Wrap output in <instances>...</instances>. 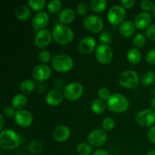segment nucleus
I'll use <instances>...</instances> for the list:
<instances>
[{
	"mask_svg": "<svg viewBox=\"0 0 155 155\" xmlns=\"http://www.w3.org/2000/svg\"><path fill=\"white\" fill-rule=\"evenodd\" d=\"M95 58L101 64H107L113 59V50L109 45L101 44L95 51Z\"/></svg>",
	"mask_w": 155,
	"mask_h": 155,
	"instance_id": "obj_8",
	"label": "nucleus"
},
{
	"mask_svg": "<svg viewBox=\"0 0 155 155\" xmlns=\"http://www.w3.org/2000/svg\"><path fill=\"white\" fill-rule=\"evenodd\" d=\"M151 23V15L148 12H142L135 18L134 24L139 30L148 28Z\"/></svg>",
	"mask_w": 155,
	"mask_h": 155,
	"instance_id": "obj_18",
	"label": "nucleus"
},
{
	"mask_svg": "<svg viewBox=\"0 0 155 155\" xmlns=\"http://www.w3.org/2000/svg\"><path fill=\"white\" fill-rule=\"evenodd\" d=\"M92 155H110L108 154L107 151H106L105 150H103V149H98L96 151L94 152V154Z\"/></svg>",
	"mask_w": 155,
	"mask_h": 155,
	"instance_id": "obj_46",
	"label": "nucleus"
},
{
	"mask_svg": "<svg viewBox=\"0 0 155 155\" xmlns=\"http://www.w3.org/2000/svg\"><path fill=\"white\" fill-rule=\"evenodd\" d=\"M127 58L130 63L133 64H137L141 61V59H142L141 51L138 48H130L127 53Z\"/></svg>",
	"mask_w": 155,
	"mask_h": 155,
	"instance_id": "obj_24",
	"label": "nucleus"
},
{
	"mask_svg": "<svg viewBox=\"0 0 155 155\" xmlns=\"http://www.w3.org/2000/svg\"><path fill=\"white\" fill-rule=\"evenodd\" d=\"M21 145V138L12 130H2L0 133V146L5 150H13Z\"/></svg>",
	"mask_w": 155,
	"mask_h": 155,
	"instance_id": "obj_2",
	"label": "nucleus"
},
{
	"mask_svg": "<svg viewBox=\"0 0 155 155\" xmlns=\"http://www.w3.org/2000/svg\"><path fill=\"white\" fill-rule=\"evenodd\" d=\"M147 155H155V150H152V151H150L148 153Z\"/></svg>",
	"mask_w": 155,
	"mask_h": 155,
	"instance_id": "obj_50",
	"label": "nucleus"
},
{
	"mask_svg": "<svg viewBox=\"0 0 155 155\" xmlns=\"http://www.w3.org/2000/svg\"><path fill=\"white\" fill-rule=\"evenodd\" d=\"M28 5L33 11L40 12L45 5V0H30Z\"/></svg>",
	"mask_w": 155,
	"mask_h": 155,
	"instance_id": "obj_31",
	"label": "nucleus"
},
{
	"mask_svg": "<svg viewBox=\"0 0 155 155\" xmlns=\"http://www.w3.org/2000/svg\"><path fill=\"white\" fill-rule=\"evenodd\" d=\"M120 3L124 8L128 9L133 7V5H135V1L134 0H122L120 1Z\"/></svg>",
	"mask_w": 155,
	"mask_h": 155,
	"instance_id": "obj_43",
	"label": "nucleus"
},
{
	"mask_svg": "<svg viewBox=\"0 0 155 155\" xmlns=\"http://www.w3.org/2000/svg\"><path fill=\"white\" fill-rule=\"evenodd\" d=\"M148 138L150 142L155 144V126L151 127L148 132Z\"/></svg>",
	"mask_w": 155,
	"mask_h": 155,
	"instance_id": "obj_44",
	"label": "nucleus"
},
{
	"mask_svg": "<svg viewBox=\"0 0 155 155\" xmlns=\"http://www.w3.org/2000/svg\"><path fill=\"white\" fill-rule=\"evenodd\" d=\"M52 37L57 43L67 45L72 42L74 33L71 28L65 24H58L52 29Z\"/></svg>",
	"mask_w": 155,
	"mask_h": 155,
	"instance_id": "obj_1",
	"label": "nucleus"
},
{
	"mask_svg": "<svg viewBox=\"0 0 155 155\" xmlns=\"http://www.w3.org/2000/svg\"><path fill=\"white\" fill-rule=\"evenodd\" d=\"M51 34L46 29L36 32L34 37V44L37 48H44L48 46L51 41Z\"/></svg>",
	"mask_w": 155,
	"mask_h": 155,
	"instance_id": "obj_12",
	"label": "nucleus"
},
{
	"mask_svg": "<svg viewBox=\"0 0 155 155\" xmlns=\"http://www.w3.org/2000/svg\"><path fill=\"white\" fill-rule=\"evenodd\" d=\"M83 26L88 31L93 33H98L102 30L104 23L100 17L95 15H89L83 19Z\"/></svg>",
	"mask_w": 155,
	"mask_h": 155,
	"instance_id": "obj_7",
	"label": "nucleus"
},
{
	"mask_svg": "<svg viewBox=\"0 0 155 155\" xmlns=\"http://www.w3.org/2000/svg\"><path fill=\"white\" fill-rule=\"evenodd\" d=\"M146 61L148 62L149 64L155 65V48L150 50L146 54Z\"/></svg>",
	"mask_w": 155,
	"mask_h": 155,
	"instance_id": "obj_41",
	"label": "nucleus"
},
{
	"mask_svg": "<svg viewBox=\"0 0 155 155\" xmlns=\"http://www.w3.org/2000/svg\"><path fill=\"white\" fill-rule=\"evenodd\" d=\"M63 100V95L58 89H51L47 93L45 101L48 105L57 106L61 103Z\"/></svg>",
	"mask_w": 155,
	"mask_h": 155,
	"instance_id": "obj_19",
	"label": "nucleus"
},
{
	"mask_svg": "<svg viewBox=\"0 0 155 155\" xmlns=\"http://www.w3.org/2000/svg\"><path fill=\"white\" fill-rule=\"evenodd\" d=\"M35 83L31 80H25L20 84V90L24 95H28L35 89Z\"/></svg>",
	"mask_w": 155,
	"mask_h": 155,
	"instance_id": "obj_26",
	"label": "nucleus"
},
{
	"mask_svg": "<svg viewBox=\"0 0 155 155\" xmlns=\"http://www.w3.org/2000/svg\"><path fill=\"white\" fill-rule=\"evenodd\" d=\"M45 89H46V87H45V85L42 84V83H41V84H39V90L40 91V92H45Z\"/></svg>",
	"mask_w": 155,
	"mask_h": 155,
	"instance_id": "obj_48",
	"label": "nucleus"
},
{
	"mask_svg": "<svg viewBox=\"0 0 155 155\" xmlns=\"http://www.w3.org/2000/svg\"><path fill=\"white\" fill-rule=\"evenodd\" d=\"M51 73V69L49 67L42 64L34 67L32 71V76L36 81L44 82L49 78Z\"/></svg>",
	"mask_w": 155,
	"mask_h": 155,
	"instance_id": "obj_13",
	"label": "nucleus"
},
{
	"mask_svg": "<svg viewBox=\"0 0 155 155\" xmlns=\"http://www.w3.org/2000/svg\"><path fill=\"white\" fill-rule=\"evenodd\" d=\"M151 107L152 108V110H155V97L153 98L151 101Z\"/></svg>",
	"mask_w": 155,
	"mask_h": 155,
	"instance_id": "obj_49",
	"label": "nucleus"
},
{
	"mask_svg": "<svg viewBox=\"0 0 155 155\" xmlns=\"http://www.w3.org/2000/svg\"><path fill=\"white\" fill-rule=\"evenodd\" d=\"M145 42H146V39H145V36L142 33H138L133 37V44L136 47H138V48L144 46Z\"/></svg>",
	"mask_w": 155,
	"mask_h": 155,
	"instance_id": "obj_34",
	"label": "nucleus"
},
{
	"mask_svg": "<svg viewBox=\"0 0 155 155\" xmlns=\"http://www.w3.org/2000/svg\"><path fill=\"white\" fill-rule=\"evenodd\" d=\"M107 107L114 113H124L129 109L130 103L128 99L122 94L116 93L111 95L107 100Z\"/></svg>",
	"mask_w": 155,
	"mask_h": 155,
	"instance_id": "obj_3",
	"label": "nucleus"
},
{
	"mask_svg": "<svg viewBox=\"0 0 155 155\" xmlns=\"http://www.w3.org/2000/svg\"><path fill=\"white\" fill-rule=\"evenodd\" d=\"M62 3L59 0H52L49 2L47 5V8L48 12H51V14H55L59 12V11L61 8Z\"/></svg>",
	"mask_w": 155,
	"mask_h": 155,
	"instance_id": "obj_30",
	"label": "nucleus"
},
{
	"mask_svg": "<svg viewBox=\"0 0 155 155\" xmlns=\"http://www.w3.org/2000/svg\"><path fill=\"white\" fill-rule=\"evenodd\" d=\"M0 119H1V125H0V130H2L3 127H4L5 124V119L4 117H3V114H0Z\"/></svg>",
	"mask_w": 155,
	"mask_h": 155,
	"instance_id": "obj_47",
	"label": "nucleus"
},
{
	"mask_svg": "<svg viewBox=\"0 0 155 155\" xmlns=\"http://www.w3.org/2000/svg\"><path fill=\"white\" fill-rule=\"evenodd\" d=\"M64 81L63 80L60 78H58L54 80V86L56 87V89H62L64 87Z\"/></svg>",
	"mask_w": 155,
	"mask_h": 155,
	"instance_id": "obj_45",
	"label": "nucleus"
},
{
	"mask_svg": "<svg viewBox=\"0 0 155 155\" xmlns=\"http://www.w3.org/2000/svg\"><path fill=\"white\" fill-rule=\"evenodd\" d=\"M42 150V145L40 142L33 141L29 145V151L33 154H38L40 153Z\"/></svg>",
	"mask_w": 155,
	"mask_h": 155,
	"instance_id": "obj_35",
	"label": "nucleus"
},
{
	"mask_svg": "<svg viewBox=\"0 0 155 155\" xmlns=\"http://www.w3.org/2000/svg\"><path fill=\"white\" fill-rule=\"evenodd\" d=\"M140 6L142 9H143L144 11L149 12V11L153 10L154 5L150 0H143V1L140 2Z\"/></svg>",
	"mask_w": 155,
	"mask_h": 155,
	"instance_id": "obj_38",
	"label": "nucleus"
},
{
	"mask_svg": "<svg viewBox=\"0 0 155 155\" xmlns=\"http://www.w3.org/2000/svg\"><path fill=\"white\" fill-rule=\"evenodd\" d=\"M96 46V41L92 36H86L82 39L78 44V50L84 54L92 52Z\"/></svg>",
	"mask_w": 155,
	"mask_h": 155,
	"instance_id": "obj_16",
	"label": "nucleus"
},
{
	"mask_svg": "<svg viewBox=\"0 0 155 155\" xmlns=\"http://www.w3.org/2000/svg\"><path fill=\"white\" fill-rule=\"evenodd\" d=\"M49 22V16L45 12H39L34 15L32 24L34 31H39L46 27Z\"/></svg>",
	"mask_w": 155,
	"mask_h": 155,
	"instance_id": "obj_15",
	"label": "nucleus"
},
{
	"mask_svg": "<svg viewBox=\"0 0 155 155\" xmlns=\"http://www.w3.org/2000/svg\"><path fill=\"white\" fill-rule=\"evenodd\" d=\"M38 59L42 63H48L51 59V54L48 51L42 50L38 54Z\"/></svg>",
	"mask_w": 155,
	"mask_h": 155,
	"instance_id": "obj_36",
	"label": "nucleus"
},
{
	"mask_svg": "<svg viewBox=\"0 0 155 155\" xmlns=\"http://www.w3.org/2000/svg\"><path fill=\"white\" fill-rule=\"evenodd\" d=\"M146 36L151 40L155 41V24H151L146 29Z\"/></svg>",
	"mask_w": 155,
	"mask_h": 155,
	"instance_id": "obj_42",
	"label": "nucleus"
},
{
	"mask_svg": "<svg viewBox=\"0 0 155 155\" xmlns=\"http://www.w3.org/2000/svg\"><path fill=\"white\" fill-rule=\"evenodd\" d=\"M92 110L96 114H101L105 110L106 104L104 102V101L100 98H96L94 100L91 105Z\"/></svg>",
	"mask_w": 155,
	"mask_h": 155,
	"instance_id": "obj_27",
	"label": "nucleus"
},
{
	"mask_svg": "<svg viewBox=\"0 0 155 155\" xmlns=\"http://www.w3.org/2000/svg\"><path fill=\"white\" fill-rule=\"evenodd\" d=\"M76 14L73 9L66 8L61 11L58 15V19L62 24H69L75 20Z\"/></svg>",
	"mask_w": 155,
	"mask_h": 155,
	"instance_id": "obj_20",
	"label": "nucleus"
},
{
	"mask_svg": "<svg viewBox=\"0 0 155 155\" xmlns=\"http://www.w3.org/2000/svg\"><path fill=\"white\" fill-rule=\"evenodd\" d=\"M115 127V121L112 117H105L101 122V127L104 131H110Z\"/></svg>",
	"mask_w": 155,
	"mask_h": 155,
	"instance_id": "obj_32",
	"label": "nucleus"
},
{
	"mask_svg": "<svg viewBox=\"0 0 155 155\" xmlns=\"http://www.w3.org/2000/svg\"><path fill=\"white\" fill-rule=\"evenodd\" d=\"M155 82V73L152 71H148L145 72V74L142 75V78H141V83L143 86H151Z\"/></svg>",
	"mask_w": 155,
	"mask_h": 155,
	"instance_id": "obj_28",
	"label": "nucleus"
},
{
	"mask_svg": "<svg viewBox=\"0 0 155 155\" xmlns=\"http://www.w3.org/2000/svg\"><path fill=\"white\" fill-rule=\"evenodd\" d=\"M77 11L78 14L81 16H85L88 13V5L86 3L82 2L77 5Z\"/></svg>",
	"mask_w": 155,
	"mask_h": 155,
	"instance_id": "obj_39",
	"label": "nucleus"
},
{
	"mask_svg": "<svg viewBox=\"0 0 155 155\" xmlns=\"http://www.w3.org/2000/svg\"><path fill=\"white\" fill-rule=\"evenodd\" d=\"M52 136L56 142H64L71 136V130L67 126H58L53 131Z\"/></svg>",
	"mask_w": 155,
	"mask_h": 155,
	"instance_id": "obj_17",
	"label": "nucleus"
},
{
	"mask_svg": "<svg viewBox=\"0 0 155 155\" xmlns=\"http://www.w3.org/2000/svg\"><path fill=\"white\" fill-rule=\"evenodd\" d=\"M89 144L94 147H101L104 145L107 141V136L105 132L101 130H95L88 135Z\"/></svg>",
	"mask_w": 155,
	"mask_h": 155,
	"instance_id": "obj_11",
	"label": "nucleus"
},
{
	"mask_svg": "<svg viewBox=\"0 0 155 155\" xmlns=\"http://www.w3.org/2000/svg\"><path fill=\"white\" fill-rule=\"evenodd\" d=\"M77 152L79 155H90L92 152V148L90 144L82 142L77 145Z\"/></svg>",
	"mask_w": 155,
	"mask_h": 155,
	"instance_id": "obj_29",
	"label": "nucleus"
},
{
	"mask_svg": "<svg viewBox=\"0 0 155 155\" xmlns=\"http://www.w3.org/2000/svg\"><path fill=\"white\" fill-rule=\"evenodd\" d=\"M27 99L24 94H17L12 99V107L18 110H23L24 107L27 105Z\"/></svg>",
	"mask_w": 155,
	"mask_h": 155,
	"instance_id": "obj_22",
	"label": "nucleus"
},
{
	"mask_svg": "<svg viewBox=\"0 0 155 155\" xmlns=\"http://www.w3.org/2000/svg\"><path fill=\"white\" fill-rule=\"evenodd\" d=\"M16 114L15 109L12 106H5L3 108V114L7 117H15V115Z\"/></svg>",
	"mask_w": 155,
	"mask_h": 155,
	"instance_id": "obj_40",
	"label": "nucleus"
},
{
	"mask_svg": "<svg viewBox=\"0 0 155 155\" xmlns=\"http://www.w3.org/2000/svg\"><path fill=\"white\" fill-rule=\"evenodd\" d=\"M136 123L142 127H149L155 124V110L145 109L136 114Z\"/></svg>",
	"mask_w": 155,
	"mask_h": 155,
	"instance_id": "obj_9",
	"label": "nucleus"
},
{
	"mask_svg": "<svg viewBox=\"0 0 155 155\" xmlns=\"http://www.w3.org/2000/svg\"><path fill=\"white\" fill-rule=\"evenodd\" d=\"M15 15L16 18L20 21H27L30 18L31 12H30V9L29 8L28 6L20 5L15 9Z\"/></svg>",
	"mask_w": 155,
	"mask_h": 155,
	"instance_id": "obj_23",
	"label": "nucleus"
},
{
	"mask_svg": "<svg viewBox=\"0 0 155 155\" xmlns=\"http://www.w3.org/2000/svg\"><path fill=\"white\" fill-rule=\"evenodd\" d=\"M154 95H155V89H154Z\"/></svg>",
	"mask_w": 155,
	"mask_h": 155,
	"instance_id": "obj_52",
	"label": "nucleus"
},
{
	"mask_svg": "<svg viewBox=\"0 0 155 155\" xmlns=\"http://www.w3.org/2000/svg\"><path fill=\"white\" fill-rule=\"evenodd\" d=\"M83 86L80 83H70L64 88V97L69 101H77L83 95Z\"/></svg>",
	"mask_w": 155,
	"mask_h": 155,
	"instance_id": "obj_5",
	"label": "nucleus"
},
{
	"mask_svg": "<svg viewBox=\"0 0 155 155\" xmlns=\"http://www.w3.org/2000/svg\"><path fill=\"white\" fill-rule=\"evenodd\" d=\"M15 120L16 124L21 127H30L33 120V115L27 110H17L15 115Z\"/></svg>",
	"mask_w": 155,
	"mask_h": 155,
	"instance_id": "obj_14",
	"label": "nucleus"
},
{
	"mask_svg": "<svg viewBox=\"0 0 155 155\" xmlns=\"http://www.w3.org/2000/svg\"><path fill=\"white\" fill-rule=\"evenodd\" d=\"M107 2L106 0H92L90 2V8L95 13H101L105 10Z\"/></svg>",
	"mask_w": 155,
	"mask_h": 155,
	"instance_id": "obj_25",
	"label": "nucleus"
},
{
	"mask_svg": "<svg viewBox=\"0 0 155 155\" xmlns=\"http://www.w3.org/2000/svg\"><path fill=\"white\" fill-rule=\"evenodd\" d=\"M139 79L137 73L134 71H125L119 77V83L127 89H134L139 85Z\"/></svg>",
	"mask_w": 155,
	"mask_h": 155,
	"instance_id": "obj_6",
	"label": "nucleus"
},
{
	"mask_svg": "<svg viewBox=\"0 0 155 155\" xmlns=\"http://www.w3.org/2000/svg\"><path fill=\"white\" fill-rule=\"evenodd\" d=\"M98 95L100 98V99L103 100V101H104V100H108L109 98L111 96L109 89L104 87H102L101 88V89H98Z\"/></svg>",
	"mask_w": 155,
	"mask_h": 155,
	"instance_id": "obj_37",
	"label": "nucleus"
},
{
	"mask_svg": "<svg viewBox=\"0 0 155 155\" xmlns=\"http://www.w3.org/2000/svg\"><path fill=\"white\" fill-rule=\"evenodd\" d=\"M127 12L124 7L120 5L112 6L107 12V18L109 22L113 25H117L124 22Z\"/></svg>",
	"mask_w": 155,
	"mask_h": 155,
	"instance_id": "obj_10",
	"label": "nucleus"
},
{
	"mask_svg": "<svg viewBox=\"0 0 155 155\" xmlns=\"http://www.w3.org/2000/svg\"><path fill=\"white\" fill-rule=\"evenodd\" d=\"M53 69L59 73H67L72 69L74 61L71 56L65 54H59L54 56L51 60Z\"/></svg>",
	"mask_w": 155,
	"mask_h": 155,
	"instance_id": "obj_4",
	"label": "nucleus"
},
{
	"mask_svg": "<svg viewBox=\"0 0 155 155\" xmlns=\"http://www.w3.org/2000/svg\"><path fill=\"white\" fill-rule=\"evenodd\" d=\"M99 40L101 44H105V45H109L113 42V35L111 33L107 30L103 31L99 36Z\"/></svg>",
	"mask_w": 155,
	"mask_h": 155,
	"instance_id": "obj_33",
	"label": "nucleus"
},
{
	"mask_svg": "<svg viewBox=\"0 0 155 155\" xmlns=\"http://www.w3.org/2000/svg\"><path fill=\"white\" fill-rule=\"evenodd\" d=\"M152 16L154 17V18L155 19V5L154 6V8H153V10H152Z\"/></svg>",
	"mask_w": 155,
	"mask_h": 155,
	"instance_id": "obj_51",
	"label": "nucleus"
},
{
	"mask_svg": "<svg viewBox=\"0 0 155 155\" xmlns=\"http://www.w3.org/2000/svg\"><path fill=\"white\" fill-rule=\"evenodd\" d=\"M135 24L132 21H124L120 26V33L123 36L126 38H130L135 33Z\"/></svg>",
	"mask_w": 155,
	"mask_h": 155,
	"instance_id": "obj_21",
	"label": "nucleus"
}]
</instances>
